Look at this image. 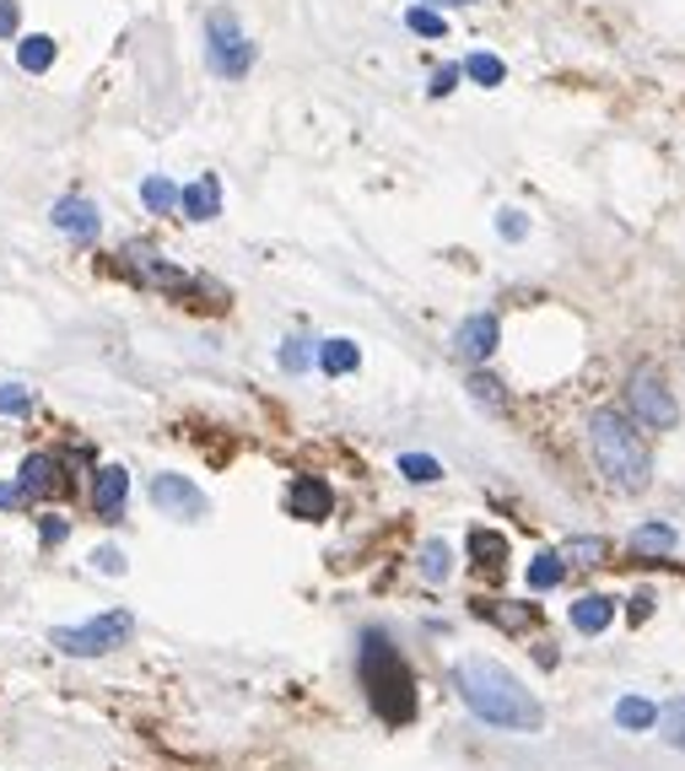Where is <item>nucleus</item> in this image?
<instances>
[{
    "label": "nucleus",
    "mask_w": 685,
    "mask_h": 771,
    "mask_svg": "<svg viewBox=\"0 0 685 771\" xmlns=\"http://www.w3.org/2000/svg\"><path fill=\"white\" fill-rule=\"evenodd\" d=\"M626 615H632V620H647V615H653V594H637V599L626 605Z\"/></svg>",
    "instance_id": "nucleus-39"
},
{
    "label": "nucleus",
    "mask_w": 685,
    "mask_h": 771,
    "mask_svg": "<svg viewBox=\"0 0 685 771\" xmlns=\"http://www.w3.org/2000/svg\"><path fill=\"white\" fill-rule=\"evenodd\" d=\"M605 539L594 534V539H566V551H562V562H577V567H600L605 562Z\"/></svg>",
    "instance_id": "nucleus-25"
},
{
    "label": "nucleus",
    "mask_w": 685,
    "mask_h": 771,
    "mask_svg": "<svg viewBox=\"0 0 685 771\" xmlns=\"http://www.w3.org/2000/svg\"><path fill=\"white\" fill-rule=\"evenodd\" d=\"M438 6H476V0H438Z\"/></svg>",
    "instance_id": "nucleus-40"
},
{
    "label": "nucleus",
    "mask_w": 685,
    "mask_h": 771,
    "mask_svg": "<svg viewBox=\"0 0 685 771\" xmlns=\"http://www.w3.org/2000/svg\"><path fill=\"white\" fill-rule=\"evenodd\" d=\"M615 723H621V729H632V733H643V729H653V723H658V707H653V701H643V696H626V701L615 707Z\"/></svg>",
    "instance_id": "nucleus-20"
},
{
    "label": "nucleus",
    "mask_w": 685,
    "mask_h": 771,
    "mask_svg": "<svg viewBox=\"0 0 685 771\" xmlns=\"http://www.w3.org/2000/svg\"><path fill=\"white\" fill-rule=\"evenodd\" d=\"M17 65H22V71H33V76L49 71V65H54V39H43V33L22 39V43H17Z\"/></svg>",
    "instance_id": "nucleus-21"
},
{
    "label": "nucleus",
    "mask_w": 685,
    "mask_h": 771,
    "mask_svg": "<svg viewBox=\"0 0 685 771\" xmlns=\"http://www.w3.org/2000/svg\"><path fill=\"white\" fill-rule=\"evenodd\" d=\"M470 394H476L481 405H491V410L502 405V394H497V378H485V372H481V378H470Z\"/></svg>",
    "instance_id": "nucleus-33"
},
{
    "label": "nucleus",
    "mask_w": 685,
    "mask_h": 771,
    "mask_svg": "<svg viewBox=\"0 0 685 771\" xmlns=\"http://www.w3.org/2000/svg\"><path fill=\"white\" fill-rule=\"evenodd\" d=\"M658 729H664V744L685 750V696H681V701H669V707L658 712Z\"/></svg>",
    "instance_id": "nucleus-28"
},
{
    "label": "nucleus",
    "mask_w": 685,
    "mask_h": 771,
    "mask_svg": "<svg viewBox=\"0 0 685 771\" xmlns=\"http://www.w3.org/2000/svg\"><path fill=\"white\" fill-rule=\"evenodd\" d=\"M17 33V0H0V39Z\"/></svg>",
    "instance_id": "nucleus-38"
},
{
    "label": "nucleus",
    "mask_w": 685,
    "mask_h": 771,
    "mask_svg": "<svg viewBox=\"0 0 685 771\" xmlns=\"http://www.w3.org/2000/svg\"><path fill=\"white\" fill-rule=\"evenodd\" d=\"M141 201H146V210H173V205H178V189H173L167 178H146V184H141Z\"/></svg>",
    "instance_id": "nucleus-29"
},
{
    "label": "nucleus",
    "mask_w": 685,
    "mask_h": 771,
    "mask_svg": "<svg viewBox=\"0 0 685 771\" xmlns=\"http://www.w3.org/2000/svg\"><path fill=\"white\" fill-rule=\"evenodd\" d=\"M282 367H286V372H308V367H314V346H308V340H286V346H282Z\"/></svg>",
    "instance_id": "nucleus-30"
},
{
    "label": "nucleus",
    "mask_w": 685,
    "mask_h": 771,
    "mask_svg": "<svg viewBox=\"0 0 685 771\" xmlns=\"http://www.w3.org/2000/svg\"><path fill=\"white\" fill-rule=\"evenodd\" d=\"M400 475L421 481V486H432V481H443V464L427 459V453H400Z\"/></svg>",
    "instance_id": "nucleus-27"
},
{
    "label": "nucleus",
    "mask_w": 685,
    "mask_h": 771,
    "mask_svg": "<svg viewBox=\"0 0 685 771\" xmlns=\"http://www.w3.org/2000/svg\"><path fill=\"white\" fill-rule=\"evenodd\" d=\"M459 76H464V71H459V65H443V71H438V76H432V97H448V92H453V82H459Z\"/></svg>",
    "instance_id": "nucleus-36"
},
{
    "label": "nucleus",
    "mask_w": 685,
    "mask_h": 771,
    "mask_svg": "<svg viewBox=\"0 0 685 771\" xmlns=\"http://www.w3.org/2000/svg\"><path fill=\"white\" fill-rule=\"evenodd\" d=\"M33 496L22 491V481H11V486H0V507H28Z\"/></svg>",
    "instance_id": "nucleus-37"
},
{
    "label": "nucleus",
    "mask_w": 685,
    "mask_h": 771,
    "mask_svg": "<svg viewBox=\"0 0 685 771\" xmlns=\"http://www.w3.org/2000/svg\"><path fill=\"white\" fill-rule=\"evenodd\" d=\"M405 28H410V33H421V39H443V33H448V22L432 11V6H410V11H405Z\"/></svg>",
    "instance_id": "nucleus-24"
},
{
    "label": "nucleus",
    "mask_w": 685,
    "mask_h": 771,
    "mask_svg": "<svg viewBox=\"0 0 685 771\" xmlns=\"http://www.w3.org/2000/svg\"><path fill=\"white\" fill-rule=\"evenodd\" d=\"M357 362H362V357H357V346H351V340H324V346H319V367L329 372V378L357 372Z\"/></svg>",
    "instance_id": "nucleus-18"
},
{
    "label": "nucleus",
    "mask_w": 685,
    "mask_h": 771,
    "mask_svg": "<svg viewBox=\"0 0 685 771\" xmlns=\"http://www.w3.org/2000/svg\"><path fill=\"white\" fill-rule=\"evenodd\" d=\"M178 205H184L190 222H211V216L222 210V184H216V173H201L190 189H178Z\"/></svg>",
    "instance_id": "nucleus-14"
},
{
    "label": "nucleus",
    "mask_w": 685,
    "mask_h": 771,
    "mask_svg": "<svg viewBox=\"0 0 685 771\" xmlns=\"http://www.w3.org/2000/svg\"><path fill=\"white\" fill-rule=\"evenodd\" d=\"M497 233L519 244V238H524V233H529V222H524V216H519V210H502V216H497Z\"/></svg>",
    "instance_id": "nucleus-32"
},
{
    "label": "nucleus",
    "mask_w": 685,
    "mask_h": 771,
    "mask_svg": "<svg viewBox=\"0 0 685 771\" xmlns=\"http://www.w3.org/2000/svg\"><path fill=\"white\" fill-rule=\"evenodd\" d=\"M135 637V615L130 609H109L98 620H81V626H54V648L71 652V658H98V652H114Z\"/></svg>",
    "instance_id": "nucleus-4"
},
{
    "label": "nucleus",
    "mask_w": 685,
    "mask_h": 771,
    "mask_svg": "<svg viewBox=\"0 0 685 771\" xmlns=\"http://www.w3.org/2000/svg\"><path fill=\"white\" fill-rule=\"evenodd\" d=\"M453 690H459V701L491 723V729H508V733H534L545 723V707L534 701V690L513 675V669H502L497 658H464L459 669H453Z\"/></svg>",
    "instance_id": "nucleus-1"
},
{
    "label": "nucleus",
    "mask_w": 685,
    "mask_h": 771,
    "mask_svg": "<svg viewBox=\"0 0 685 771\" xmlns=\"http://www.w3.org/2000/svg\"><path fill=\"white\" fill-rule=\"evenodd\" d=\"M562 572H566V562L556 556V551H545V556H534V562H529V588H534V594H545V588H556V583H562Z\"/></svg>",
    "instance_id": "nucleus-22"
},
{
    "label": "nucleus",
    "mask_w": 685,
    "mask_h": 771,
    "mask_svg": "<svg viewBox=\"0 0 685 771\" xmlns=\"http://www.w3.org/2000/svg\"><path fill=\"white\" fill-rule=\"evenodd\" d=\"M497 335H502V329H497V319H491V313L464 319V325H459V335H453V357H459V362H485V357L497 351Z\"/></svg>",
    "instance_id": "nucleus-11"
},
{
    "label": "nucleus",
    "mask_w": 685,
    "mask_h": 771,
    "mask_svg": "<svg viewBox=\"0 0 685 771\" xmlns=\"http://www.w3.org/2000/svg\"><path fill=\"white\" fill-rule=\"evenodd\" d=\"M476 615H481V620H497L502 631H529V626L540 620V609L534 605H508V599H481Z\"/></svg>",
    "instance_id": "nucleus-16"
},
{
    "label": "nucleus",
    "mask_w": 685,
    "mask_h": 771,
    "mask_svg": "<svg viewBox=\"0 0 685 771\" xmlns=\"http://www.w3.org/2000/svg\"><path fill=\"white\" fill-rule=\"evenodd\" d=\"M28 405H33V394L22 383H6L0 389V415H28Z\"/></svg>",
    "instance_id": "nucleus-31"
},
{
    "label": "nucleus",
    "mask_w": 685,
    "mask_h": 771,
    "mask_svg": "<svg viewBox=\"0 0 685 771\" xmlns=\"http://www.w3.org/2000/svg\"><path fill=\"white\" fill-rule=\"evenodd\" d=\"M39 534H43V545H60V539H65V534H71V524H65V518H54V513H49V518H43V524H39Z\"/></svg>",
    "instance_id": "nucleus-34"
},
{
    "label": "nucleus",
    "mask_w": 685,
    "mask_h": 771,
    "mask_svg": "<svg viewBox=\"0 0 685 771\" xmlns=\"http://www.w3.org/2000/svg\"><path fill=\"white\" fill-rule=\"evenodd\" d=\"M632 551H637V556H669V551H675V528L669 524H643L637 534H632Z\"/></svg>",
    "instance_id": "nucleus-19"
},
{
    "label": "nucleus",
    "mask_w": 685,
    "mask_h": 771,
    "mask_svg": "<svg viewBox=\"0 0 685 771\" xmlns=\"http://www.w3.org/2000/svg\"><path fill=\"white\" fill-rule=\"evenodd\" d=\"M626 400H632V415H637V426L647 432H669L675 421H681V405H675V394L664 389V378L658 372H632V383H626Z\"/></svg>",
    "instance_id": "nucleus-6"
},
{
    "label": "nucleus",
    "mask_w": 685,
    "mask_h": 771,
    "mask_svg": "<svg viewBox=\"0 0 685 771\" xmlns=\"http://www.w3.org/2000/svg\"><path fill=\"white\" fill-rule=\"evenodd\" d=\"M205 39H211V71L216 76H243L254 65V43L238 33L233 11H211L205 17Z\"/></svg>",
    "instance_id": "nucleus-5"
},
{
    "label": "nucleus",
    "mask_w": 685,
    "mask_h": 771,
    "mask_svg": "<svg viewBox=\"0 0 685 771\" xmlns=\"http://www.w3.org/2000/svg\"><path fill=\"white\" fill-rule=\"evenodd\" d=\"M120 259H124V270H130V276H135L141 286H157V291H173V297H190V291H195V281H190L184 270H173V265L162 259L157 248L130 244Z\"/></svg>",
    "instance_id": "nucleus-7"
},
{
    "label": "nucleus",
    "mask_w": 685,
    "mask_h": 771,
    "mask_svg": "<svg viewBox=\"0 0 685 771\" xmlns=\"http://www.w3.org/2000/svg\"><path fill=\"white\" fill-rule=\"evenodd\" d=\"M464 76L481 82V86H497L502 76H508V65H502L497 54H470V60H464Z\"/></svg>",
    "instance_id": "nucleus-26"
},
{
    "label": "nucleus",
    "mask_w": 685,
    "mask_h": 771,
    "mask_svg": "<svg viewBox=\"0 0 685 771\" xmlns=\"http://www.w3.org/2000/svg\"><path fill=\"white\" fill-rule=\"evenodd\" d=\"M610 620H615V599H605V594H583V599L572 605V626H577L583 637H600Z\"/></svg>",
    "instance_id": "nucleus-15"
},
{
    "label": "nucleus",
    "mask_w": 685,
    "mask_h": 771,
    "mask_svg": "<svg viewBox=\"0 0 685 771\" xmlns=\"http://www.w3.org/2000/svg\"><path fill=\"white\" fill-rule=\"evenodd\" d=\"M152 502H157V513H167V518H205L201 486L184 481V475H157L152 481Z\"/></svg>",
    "instance_id": "nucleus-9"
},
{
    "label": "nucleus",
    "mask_w": 685,
    "mask_h": 771,
    "mask_svg": "<svg viewBox=\"0 0 685 771\" xmlns=\"http://www.w3.org/2000/svg\"><path fill=\"white\" fill-rule=\"evenodd\" d=\"M589 448H594V464L615 491H647L653 475V459H647L643 432L621 415V410H594L589 421Z\"/></svg>",
    "instance_id": "nucleus-3"
},
{
    "label": "nucleus",
    "mask_w": 685,
    "mask_h": 771,
    "mask_svg": "<svg viewBox=\"0 0 685 771\" xmlns=\"http://www.w3.org/2000/svg\"><path fill=\"white\" fill-rule=\"evenodd\" d=\"M448 572H453L448 545H443V539H427V545H421V577H427V583H443Z\"/></svg>",
    "instance_id": "nucleus-23"
},
{
    "label": "nucleus",
    "mask_w": 685,
    "mask_h": 771,
    "mask_svg": "<svg viewBox=\"0 0 685 771\" xmlns=\"http://www.w3.org/2000/svg\"><path fill=\"white\" fill-rule=\"evenodd\" d=\"M470 562L481 572H502L508 567V539L497 528H470Z\"/></svg>",
    "instance_id": "nucleus-17"
},
{
    "label": "nucleus",
    "mask_w": 685,
    "mask_h": 771,
    "mask_svg": "<svg viewBox=\"0 0 685 771\" xmlns=\"http://www.w3.org/2000/svg\"><path fill=\"white\" fill-rule=\"evenodd\" d=\"M286 513L303 518V524L329 518V513H335V491H329V481H319V475H297V481L286 486Z\"/></svg>",
    "instance_id": "nucleus-8"
},
{
    "label": "nucleus",
    "mask_w": 685,
    "mask_h": 771,
    "mask_svg": "<svg viewBox=\"0 0 685 771\" xmlns=\"http://www.w3.org/2000/svg\"><path fill=\"white\" fill-rule=\"evenodd\" d=\"M92 562H98V572H109V577H120V572H124V556L114 551V545H103V551H98Z\"/></svg>",
    "instance_id": "nucleus-35"
},
{
    "label": "nucleus",
    "mask_w": 685,
    "mask_h": 771,
    "mask_svg": "<svg viewBox=\"0 0 685 771\" xmlns=\"http://www.w3.org/2000/svg\"><path fill=\"white\" fill-rule=\"evenodd\" d=\"M17 481H22L28 496H54V491L65 486V470H60V459H54V453H28Z\"/></svg>",
    "instance_id": "nucleus-12"
},
{
    "label": "nucleus",
    "mask_w": 685,
    "mask_h": 771,
    "mask_svg": "<svg viewBox=\"0 0 685 771\" xmlns=\"http://www.w3.org/2000/svg\"><path fill=\"white\" fill-rule=\"evenodd\" d=\"M124 496H130V475H124L120 464L98 470V481H92V513H98V518H120Z\"/></svg>",
    "instance_id": "nucleus-13"
},
{
    "label": "nucleus",
    "mask_w": 685,
    "mask_h": 771,
    "mask_svg": "<svg viewBox=\"0 0 685 771\" xmlns=\"http://www.w3.org/2000/svg\"><path fill=\"white\" fill-rule=\"evenodd\" d=\"M357 675H362V690L372 701V712L384 723H410L416 718V675L400 658V648L389 642V631L367 626L362 642H357Z\"/></svg>",
    "instance_id": "nucleus-2"
},
{
    "label": "nucleus",
    "mask_w": 685,
    "mask_h": 771,
    "mask_svg": "<svg viewBox=\"0 0 685 771\" xmlns=\"http://www.w3.org/2000/svg\"><path fill=\"white\" fill-rule=\"evenodd\" d=\"M54 227H60L65 238H76V244H98V233H103V216H98V205H92V201L65 195V201H54Z\"/></svg>",
    "instance_id": "nucleus-10"
}]
</instances>
